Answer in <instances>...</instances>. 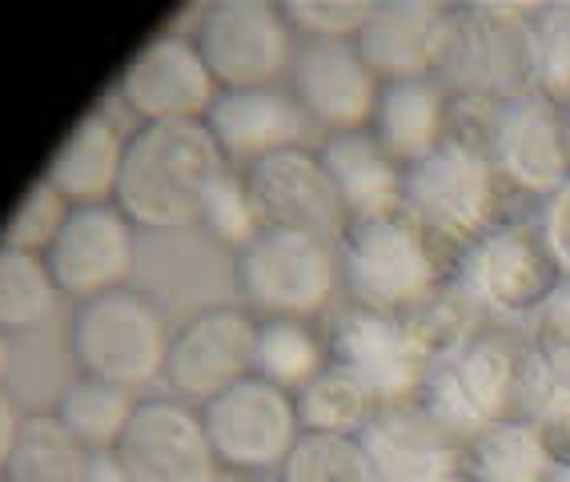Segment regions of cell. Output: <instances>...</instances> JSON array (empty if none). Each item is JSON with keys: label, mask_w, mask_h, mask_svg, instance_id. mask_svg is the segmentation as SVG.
Masks as SVG:
<instances>
[{"label": "cell", "mask_w": 570, "mask_h": 482, "mask_svg": "<svg viewBox=\"0 0 570 482\" xmlns=\"http://www.w3.org/2000/svg\"><path fill=\"white\" fill-rule=\"evenodd\" d=\"M402 206L466 254L514 217L539 214L507 185L490 141V114L474 109H459L450 134L406 169Z\"/></svg>", "instance_id": "cell-1"}, {"label": "cell", "mask_w": 570, "mask_h": 482, "mask_svg": "<svg viewBox=\"0 0 570 482\" xmlns=\"http://www.w3.org/2000/svg\"><path fill=\"white\" fill-rule=\"evenodd\" d=\"M342 302L406 318L426 298L470 274V254L406 206L350 222L337 237Z\"/></svg>", "instance_id": "cell-2"}, {"label": "cell", "mask_w": 570, "mask_h": 482, "mask_svg": "<svg viewBox=\"0 0 570 482\" xmlns=\"http://www.w3.org/2000/svg\"><path fill=\"white\" fill-rule=\"evenodd\" d=\"M534 9L462 0L442 4L430 77L459 109L499 114L534 89Z\"/></svg>", "instance_id": "cell-3"}, {"label": "cell", "mask_w": 570, "mask_h": 482, "mask_svg": "<svg viewBox=\"0 0 570 482\" xmlns=\"http://www.w3.org/2000/svg\"><path fill=\"white\" fill-rule=\"evenodd\" d=\"M479 426L450 366H442L402 399L382 402L357 442L374 482H442L462 471L466 442Z\"/></svg>", "instance_id": "cell-4"}, {"label": "cell", "mask_w": 570, "mask_h": 482, "mask_svg": "<svg viewBox=\"0 0 570 482\" xmlns=\"http://www.w3.org/2000/svg\"><path fill=\"white\" fill-rule=\"evenodd\" d=\"M222 149L205 121L137 125L125 145L121 181L112 206L137 229L197 226L205 194L225 174Z\"/></svg>", "instance_id": "cell-5"}, {"label": "cell", "mask_w": 570, "mask_h": 482, "mask_svg": "<svg viewBox=\"0 0 570 482\" xmlns=\"http://www.w3.org/2000/svg\"><path fill=\"white\" fill-rule=\"evenodd\" d=\"M234 286L254 318L326 322L342 298L337 246L302 229L265 226L234 254Z\"/></svg>", "instance_id": "cell-6"}, {"label": "cell", "mask_w": 570, "mask_h": 482, "mask_svg": "<svg viewBox=\"0 0 570 482\" xmlns=\"http://www.w3.org/2000/svg\"><path fill=\"white\" fill-rule=\"evenodd\" d=\"M174 326L149 294L132 286L77 302L69 318V354L77 374L121 391H141L165 378Z\"/></svg>", "instance_id": "cell-7"}, {"label": "cell", "mask_w": 570, "mask_h": 482, "mask_svg": "<svg viewBox=\"0 0 570 482\" xmlns=\"http://www.w3.org/2000/svg\"><path fill=\"white\" fill-rule=\"evenodd\" d=\"M174 32L194 37L222 92L285 85L297 52V32L277 0H205Z\"/></svg>", "instance_id": "cell-8"}, {"label": "cell", "mask_w": 570, "mask_h": 482, "mask_svg": "<svg viewBox=\"0 0 570 482\" xmlns=\"http://www.w3.org/2000/svg\"><path fill=\"white\" fill-rule=\"evenodd\" d=\"M450 374L479 422L534 426L554 394L539 350L530 342V326L522 322L490 318L459 358L450 362Z\"/></svg>", "instance_id": "cell-9"}, {"label": "cell", "mask_w": 570, "mask_h": 482, "mask_svg": "<svg viewBox=\"0 0 570 482\" xmlns=\"http://www.w3.org/2000/svg\"><path fill=\"white\" fill-rule=\"evenodd\" d=\"M202 419L217 466L237 474H277L302 439L294 394L277 391L257 374L205 402Z\"/></svg>", "instance_id": "cell-10"}, {"label": "cell", "mask_w": 570, "mask_h": 482, "mask_svg": "<svg viewBox=\"0 0 570 482\" xmlns=\"http://www.w3.org/2000/svg\"><path fill=\"white\" fill-rule=\"evenodd\" d=\"M470 282L479 289L482 306L490 309V318L530 326V318L559 294L567 269L550 249L539 214H522L494 229L470 254Z\"/></svg>", "instance_id": "cell-11"}, {"label": "cell", "mask_w": 570, "mask_h": 482, "mask_svg": "<svg viewBox=\"0 0 570 482\" xmlns=\"http://www.w3.org/2000/svg\"><path fill=\"white\" fill-rule=\"evenodd\" d=\"M257 318L242 302L205 306L181 322L169 338L165 386L189 406H205L237 382L254 378Z\"/></svg>", "instance_id": "cell-12"}, {"label": "cell", "mask_w": 570, "mask_h": 482, "mask_svg": "<svg viewBox=\"0 0 570 482\" xmlns=\"http://www.w3.org/2000/svg\"><path fill=\"white\" fill-rule=\"evenodd\" d=\"M217 81L194 37L161 29L117 72V101L137 125L205 121L217 101Z\"/></svg>", "instance_id": "cell-13"}, {"label": "cell", "mask_w": 570, "mask_h": 482, "mask_svg": "<svg viewBox=\"0 0 570 482\" xmlns=\"http://www.w3.org/2000/svg\"><path fill=\"white\" fill-rule=\"evenodd\" d=\"M112 454L132 482H214L222 474L202 406H189L174 394L137 399V411Z\"/></svg>", "instance_id": "cell-14"}, {"label": "cell", "mask_w": 570, "mask_h": 482, "mask_svg": "<svg viewBox=\"0 0 570 482\" xmlns=\"http://www.w3.org/2000/svg\"><path fill=\"white\" fill-rule=\"evenodd\" d=\"M490 141L502 177L527 206L542 209L570 185V114L534 89L490 114Z\"/></svg>", "instance_id": "cell-15"}, {"label": "cell", "mask_w": 570, "mask_h": 482, "mask_svg": "<svg viewBox=\"0 0 570 482\" xmlns=\"http://www.w3.org/2000/svg\"><path fill=\"white\" fill-rule=\"evenodd\" d=\"M322 326H326L330 362L354 374L377 399V406L390 399H402L406 391L422 386L434 370H442L430 366L426 354L410 338V329L402 326V318H390L377 309L337 302Z\"/></svg>", "instance_id": "cell-16"}, {"label": "cell", "mask_w": 570, "mask_h": 482, "mask_svg": "<svg viewBox=\"0 0 570 482\" xmlns=\"http://www.w3.org/2000/svg\"><path fill=\"white\" fill-rule=\"evenodd\" d=\"M45 262L61 298H72V306L121 289L137 269V226L112 201L72 206Z\"/></svg>", "instance_id": "cell-17"}, {"label": "cell", "mask_w": 570, "mask_h": 482, "mask_svg": "<svg viewBox=\"0 0 570 482\" xmlns=\"http://www.w3.org/2000/svg\"><path fill=\"white\" fill-rule=\"evenodd\" d=\"M285 89L294 92L306 121L326 137L342 129H366L382 81L354 41H297Z\"/></svg>", "instance_id": "cell-18"}, {"label": "cell", "mask_w": 570, "mask_h": 482, "mask_svg": "<svg viewBox=\"0 0 570 482\" xmlns=\"http://www.w3.org/2000/svg\"><path fill=\"white\" fill-rule=\"evenodd\" d=\"M242 177L254 194V206L265 226L317 234L334 246L342 229L350 226L342 197H337L326 165L317 157V145H294L282 154H269L262 161L245 165Z\"/></svg>", "instance_id": "cell-19"}, {"label": "cell", "mask_w": 570, "mask_h": 482, "mask_svg": "<svg viewBox=\"0 0 570 482\" xmlns=\"http://www.w3.org/2000/svg\"><path fill=\"white\" fill-rule=\"evenodd\" d=\"M205 129L222 149L225 165L245 169L269 154L306 145L309 129L302 105L285 85H265V89H225L217 92L214 109L205 114Z\"/></svg>", "instance_id": "cell-20"}, {"label": "cell", "mask_w": 570, "mask_h": 482, "mask_svg": "<svg viewBox=\"0 0 570 482\" xmlns=\"http://www.w3.org/2000/svg\"><path fill=\"white\" fill-rule=\"evenodd\" d=\"M125 145L129 134L121 121L105 109H89L72 121L69 137L57 145L41 177L69 206H109L121 181Z\"/></svg>", "instance_id": "cell-21"}, {"label": "cell", "mask_w": 570, "mask_h": 482, "mask_svg": "<svg viewBox=\"0 0 570 482\" xmlns=\"http://www.w3.org/2000/svg\"><path fill=\"white\" fill-rule=\"evenodd\" d=\"M317 157L326 165L330 181H334L342 209L350 222L362 217L390 214L402 206V185H406V169L382 149L374 134L366 129H342V134H326L317 141Z\"/></svg>", "instance_id": "cell-22"}, {"label": "cell", "mask_w": 570, "mask_h": 482, "mask_svg": "<svg viewBox=\"0 0 570 482\" xmlns=\"http://www.w3.org/2000/svg\"><path fill=\"white\" fill-rule=\"evenodd\" d=\"M459 105L450 101L434 77H414V81H390L382 85L370 117V134L382 141L390 157L402 169L417 165L422 157L450 134Z\"/></svg>", "instance_id": "cell-23"}, {"label": "cell", "mask_w": 570, "mask_h": 482, "mask_svg": "<svg viewBox=\"0 0 570 482\" xmlns=\"http://www.w3.org/2000/svg\"><path fill=\"white\" fill-rule=\"evenodd\" d=\"M439 17L442 4L434 0H377L374 17L357 32L354 45L382 85L430 77Z\"/></svg>", "instance_id": "cell-24"}, {"label": "cell", "mask_w": 570, "mask_h": 482, "mask_svg": "<svg viewBox=\"0 0 570 482\" xmlns=\"http://www.w3.org/2000/svg\"><path fill=\"white\" fill-rule=\"evenodd\" d=\"M330 366V342L322 322L257 318L254 374L285 394H297Z\"/></svg>", "instance_id": "cell-25"}, {"label": "cell", "mask_w": 570, "mask_h": 482, "mask_svg": "<svg viewBox=\"0 0 570 482\" xmlns=\"http://www.w3.org/2000/svg\"><path fill=\"white\" fill-rule=\"evenodd\" d=\"M487 322H490V309L482 306L479 289H474V282L466 274L462 282H454V286L426 298L417 309H410L406 318H402V326L410 329V338L426 354L430 366H450Z\"/></svg>", "instance_id": "cell-26"}, {"label": "cell", "mask_w": 570, "mask_h": 482, "mask_svg": "<svg viewBox=\"0 0 570 482\" xmlns=\"http://www.w3.org/2000/svg\"><path fill=\"white\" fill-rule=\"evenodd\" d=\"M92 451L72 439L69 426L52 411L24 414L21 434L12 442L4 482H85Z\"/></svg>", "instance_id": "cell-27"}, {"label": "cell", "mask_w": 570, "mask_h": 482, "mask_svg": "<svg viewBox=\"0 0 570 482\" xmlns=\"http://www.w3.org/2000/svg\"><path fill=\"white\" fill-rule=\"evenodd\" d=\"M132 411H137L132 391H121V386L101 378H85V374H77L57 394V406H52V414L69 426L72 439L92 454H105L121 442Z\"/></svg>", "instance_id": "cell-28"}, {"label": "cell", "mask_w": 570, "mask_h": 482, "mask_svg": "<svg viewBox=\"0 0 570 482\" xmlns=\"http://www.w3.org/2000/svg\"><path fill=\"white\" fill-rule=\"evenodd\" d=\"M294 411L302 422V434H342L357 439L377 414V399L342 366L330 362L314 382H306L294 394Z\"/></svg>", "instance_id": "cell-29"}, {"label": "cell", "mask_w": 570, "mask_h": 482, "mask_svg": "<svg viewBox=\"0 0 570 482\" xmlns=\"http://www.w3.org/2000/svg\"><path fill=\"white\" fill-rule=\"evenodd\" d=\"M462 471L474 482H542L554 466L542 454L534 426L482 422L466 442Z\"/></svg>", "instance_id": "cell-30"}, {"label": "cell", "mask_w": 570, "mask_h": 482, "mask_svg": "<svg viewBox=\"0 0 570 482\" xmlns=\"http://www.w3.org/2000/svg\"><path fill=\"white\" fill-rule=\"evenodd\" d=\"M57 302H61V289L41 254L0 246V329L9 338L41 329L57 314Z\"/></svg>", "instance_id": "cell-31"}, {"label": "cell", "mask_w": 570, "mask_h": 482, "mask_svg": "<svg viewBox=\"0 0 570 482\" xmlns=\"http://www.w3.org/2000/svg\"><path fill=\"white\" fill-rule=\"evenodd\" d=\"M197 229H202L214 246L229 249V254H242V249L265 229L242 169L229 165V169L214 181V189H209L202 201V214H197Z\"/></svg>", "instance_id": "cell-32"}, {"label": "cell", "mask_w": 570, "mask_h": 482, "mask_svg": "<svg viewBox=\"0 0 570 482\" xmlns=\"http://www.w3.org/2000/svg\"><path fill=\"white\" fill-rule=\"evenodd\" d=\"M277 482H374L362 442L342 434H302Z\"/></svg>", "instance_id": "cell-33"}, {"label": "cell", "mask_w": 570, "mask_h": 482, "mask_svg": "<svg viewBox=\"0 0 570 482\" xmlns=\"http://www.w3.org/2000/svg\"><path fill=\"white\" fill-rule=\"evenodd\" d=\"M69 201H65L57 189H52L45 177L24 189V197L17 201L9 217H4V229H0V246L24 249V254H49V246L61 234L65 217H69Z\"/></svg>", "instance_id": "cell-34"}, {"label": "cell", "mask_w": 570, "mask_h": 482, "mask_svg": "<svg viewBox=\"0 0 570 482\" xmlns=\"http://www.w3.org/2000/svg\"><path fill=\"white\" fill-rule=\"evenodd\" d=\"M377 0H282L297 41H357Z\"/></svg>", "instance_id": "cell-35"}, {"label": "cell", "mask_w": 570, "mask_h": 482, "mask_svg": "<svg viewBox=\"0 0 570 482\" xmlns=\"http://www.w3.org/2000/svg\"><path fill=\"white\" fill-rule=\"evenodd\" d=\"M530 342L539 350L550 386L570 394V277L559 286V294L530 318Z\"/></svg>", "instance_id": "cell-36"}, {"label": "cell", "mask_w": 570, "mask_h": 482, "mask_svg": "<svg viewBox=\"0 0 570 482\" xmlns=\"http://www.w3.org/2000/svg\"><path fill=\"white\" fill-rule=\"evenodd\" d=\"M534 439H539L550 466L570 474V394H550L547 411L534 419Z\"/></svg>", "instance_id": "cell-37"}, {"label": "cell", "mask_w": 570, "mask_h": 482, "mask_svg": "<svg viewBox=\"0 0 570 482\" xmlns=\"http://www.w3.org/2000/svg\"><path fill=\"white\" fill-rule=\"evenodd\" d=\"M539 222H542V229H547L550 249H554V257H559L570 277V185H562L559 194L539 209Z\"/></svg>", "instance_id": "cell-38"}, {"label": "cell", "mask_w": 570, "mask_h": 482, "mask_svg": "<svg viewBox=\"0 0 570 482\" xmlns=\"http://www.w3.org/2000/svg\"><path fill=\"white\" fill-rule=\"evenodd\" d=\"M21 406H17V399H12L4 386H0V474H4V466H9V454H12V442H17V434H21Z\"/></svg>", "instance_id": "cell-39"}, {"label": "cell", "mask_w": 570, "mask_h": 482, "mask_svg": "<svg viewBox=\"0 0 570 482\" xmlns=\"http://www.w3.org/2000/svg\"><path fill=\"white\" fill-rule=\"evenodd\" d=\"M85 482H132V479L121 462H117V454L105 451V454H92L89 471H85Z\"/></svg>", "instance_id": "cell-40"}, {"label": "cell", "mask_w": 570, "mask_h": 482, "mask_svg": "<svg viewBox=\"0 0 570 482\" xmlns=\"http://www.w3.org/2000/svg\"><path fill=\"white\" fill-rule=\"evenodd\" d=\"M12 362H17V350H12V338L0 329V386H4V378L12 374Z\"/></svg>", "instance_id": "cell-41"}, {"label": "cell", "mask_w": 570, "mask_h": 482, "mask_svg": "<svg viewBox=\"0 0 570 482\" xmlns=\"http://www.w3.org/2000/svg\"><path fill=\"white\" fill-rule=\"evenodd\" d=\"M214 482H277V474H237V471H222Z\"/></svg>", "instance_id": "cell-42"}, {"label": "cell", "mask_w": 570, "mask_h": 482, "mask_svg": "<svg viewBox=\"0 0 570 482\" xmlns=\"http://www.w3.org/2000/svg\"><path fill=\"white\" fill-rule=\"evenodd\" d=\"M542 482H570V474H567V471H550Z\"/></svg>", "instance_id": "cell-43"}, {"label": "cell", "mask_w": 570, "mask_h": 482, "mask_svg": "<svg viewBox=\"0 0 570 482\" xmlns=\"http://www.w3.org/2000/svg\"><path fill=\"white\" fill-rule=\"evenodd\" d=\"M442 482H474V479H470L466 471H454V474H450V479H442Z\"/></svg>", "instance_id": "cell-44"}, {"label": "cell", "mask_w": 570, "mask_h": 482, "mask_svg": "<svg viewBox=\"0 0 570 482\" xmlns=\"http://www.w3.org/2000/svg\"><path fill=\"white\" fill-rule=\"evenodd\" d=\"M0 482H4V479H0Z\"/></svg>", "instance_id": "cell-45"}]
</instances>
